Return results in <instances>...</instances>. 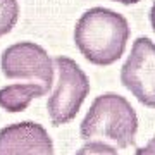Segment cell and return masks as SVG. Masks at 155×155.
<instances>
[{
	"mask_svg": "<svg viewBox=\"0 0 155 155\" xmlns=\"http://www.w3.org/2000/svg\"><path fill=\"white\" fill-rule=\"evenodd\" d=\"M131 29L126 17L107 7H91L74 28V43L95 66H110L122 57Z\"/></svg>",
	"mask_w": 155,
	"mask_h": 155,
	"instance_id": "cell-1",
	"label": "cell"
},
{
	"mask_svg": "<svg viewBox=\"0 0 155 155\" xmlns=\"http://www.w3.org/2000/svg\"><path fill=\"white\" fill-rule=\"evenodd\" d=\"M138 131V116L131 104L117 93H104L93 104L81 121V138H107L119 148L134 145Z\"/></svg>",
	"mask_w": 155,
	"mask_h": 155,
	"instance_id": "cell-2",
	"label": "cell"
},
{
	"mask_svg": "<svg viewBox=\"0 0 155 155\" xmlns=\"http://www.w3.org/2000/svg\"><path fill=\"white\" fill-rule=\"evenodd\" d=\"M59 71V81L50 95L47 109L54 126H62L71 122L78 116L84 98L90 93V81L84 71L76 62L66 55L55 59Z\"/></svg>",
	"mask_w": 155,
	"mask_h": 155,
	"instance_id": "cell-3",
	"label": "cell"
},
{
	"mask_svg": "<svg viewBox=\"0 0 155 155\" xmlns=\"http://www.w3.org/2000/svg\"><path fill=\"white\" fill-rule=\"evenodd\" d=\"M121 83L141 105L155 109V43L150 38L140 36L133 41L121 67Z\"/></svg>",
	"mask_w": 155,
	"mask_h": 155,
	"instance_id": "cell-4",
	"label": "cell"
},
{
	"mask_svg": "<svg viewBox=\"0 0 155 155\" xmlns=\"http://www.w3.org/2000/svg\"><path fill=\"white\" fill-rule=\"evenodd\" d=\"M0 67L9 79H36L48 91L54 84V62L47 50L33 41H19L7 47L0 59Z\"/></svg>",
	"mask_w": 155,
	"mask_h": 155,
	"instance_id": "cell-5",
	"label": "cell"
},
{
	"mask_svg": "<svg viewBox=\"0 0 155 155\" xmlns=\"http://www.w3.org/2000/svg\"><path fill=\"white\" fill-rule=\"evenodd\" d=\"M0 155H54V143L41 124L22 121L0 129Z\"/></svg>",
	"mask_w": 155,
	"mask_h": 155,
	"instance_id": "cell-6",
	"label": "cell"
},
{
	"mask_svg": "<svg viewBox=\"0 0 155 155\" xmlns=\"http://www.w3.org/2000/svg\"><path fill=\"white\" fill-rule=\"evenodd\" d=\"M48 90L40 83H14L0 88V107L7 112H22L33 98H40Z\"/></svg>",
	"mask_w": 155,
	"mask_h": 155,
	"instance_id": "cell-7",
	"label": "cell"
},
{
	"mask_svg": "<svg viewBox=\"0 0 155 155\" xmlns=\"http://www.w3.org/2000/svg\"><path fill=\"white\" fill-rule=\"evenodd\" d=\"M19 17L17 0H0V38L11 33Z\"/></svg>",
	"mask_w": 155,
	"mask_h": 155,
	"instance_id": "cell-8",
	"label": "cell"
},
{
	"mask_svg": "<svg viewBox=\"0 0 155 155\" xmlns=\"http://www.w3.org/2000/svg\"><path fill=\"white\" fill-rule=\"evenodd\" d=\"M74 155H119L114 147L102 141H88L81 148L78 150Z\"/></svg>",
	"mask_w": 155,
	"mask_h": 155,
	"instance_id": "cell-9",
	"label": "cell"
},
{
	"mask_svg": "<svg viewBox=\"0 0 155 155\" xmlns=\"http://www.w3.org/2000/svg\"><path fill=\"white\" fill-rule=\"evenodd\" d=\"M134 155H155V136L150 140V141L145 145V147H140V148H136Z\"/></svg>",
	"mask_w": 155,
	"mask_h": 155,
	"instance_id": "cell-10",
	"label": "cell"
},
{
	"mask_svg": "<svg viewBox=\"0 0 155 155\" xmlns=\"http://www.w3.org/2000/svg\"><path fill=\"white\" fill-rule=\"evenodd\" d=\"M150 24H152V29L155 31V2L152 5V9H150Z\"/></svg>",
	"mask_w": 155,
	"mask_h": 155,
	"instance_id": "cell-11",
	"label": "cell"
},
{
	"mask_svg": "<svg viewBox=\"0 0 155 155\" xmlns=\"http://www.w3.org/2000/svg\"><path fill=\"white\" fill-rule=\"evenodd\" d=\"M112 2H119V4H124V5H131V4H138L140 0H112Z\"/></svg>",
	"mask_w": 155,
	"mask_h": 155,
	"instance_id": "cell-12",
	"label": "cell"
}]
</instances>
